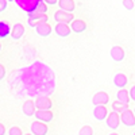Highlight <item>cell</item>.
Wrapping results in <instances>:
<instances>
[{"instance_id": "35", "label": "cell", "mask_w": 135, "mask_h": 135, "mask_svg": "<svg viewBox=\"0 0 135 135\" xmlns=\"http://www.w3.org/2000/svg\"><path fill=\"white\" fill-rule=\"evenodd\" d=\"M132 135H135V131H134V132H132Z\"/></svg>"}, {"instance_id": "29", "label": "cell", "mask_w": 135, "mask_h": 135, "mask_svg": "<svg viewBox=\"0 0 135 135\" xmlns=\"http://www.w3.org/2000/svg\"><path fill=\"white\" fill-rule=\"evenodd\" d=\"M0 135H6V128L2 123H0Z\"/></svg>"}, {"instance_id": "26", "label": "cell", "mask_w": 135, "mask_h": 135, "mask_svg": "<svg viewBox=\"0 0 135 135\" xmlns=\"http://www.w3.org/2000/svg\"><path fill=\"white\" fill-rule=\"evenodd\" d=\"M128 93H130V99L135 103V85H132V86H131V89L128 91Z\"/></svg>"}, {"instance_id": "23", "label": "cell", "mask_w": 135, "mask_h": 135, "mask_svg": "<svg viewBox=\"0 0 135 135\" xmlns=\"http://www.w3.org/2000/svg\"><path fill=\"white\" fill-rule=\"evenodd\" d=\"M123 7H124L127 11H132L134 7H135L134 0H123Z\"/></svg>"}, {"instance_id": "12", "label": "cell", "mask_w": 135, "mask_h": 135, "mask_svg": "<svg viewBox=\"0 0 135 135\" xmlns=\"http://www.w3.org/2000/svg\"><path fill=\"white\" fill-rule=\"evenodd\" d=\"M54 32L57 34V35L60 37V38H66V37H69L70 35V27H69V25H64V23H57L54 26Z\"/></svg>"}, {"instance_id": "30", "label": "cell", "mask_w": 135, "mask_h": 135, "mask_svg": "<svg viewBox=\"0 0 135 135\" xmlns=\"http://www.w3.org/2000/svg\"><path fill=\"white\" fill-rule=\"evenodd\" d=\"M109 135H119V134H118V132H111Z\"/></svg>"}, {"instance_id": "22", "label": "cell", "mask_w": 135, "mask_h": 135, "mask_svg": "<svg viewBox=\"0 0 135 135\" xmlns=\"http://www.w3.org/2000/svg\"><path fill=\"white\" fill-rule=\"evenodd\" d=\"M78 135H93V128L91 126H83L78 131Z\"/></svg>"}, {"instance_id": "15", "label": "cell", "mask_w": 135, "mask_h": 135, "mask_svg": "<svg viewBox=\"0 0 135 135\" xmlns=\"http://www.w3.org/2000/svg\"><path fill=\"white\" fill-rule=\"evenodd\" d=\"M70 30H72V32L81 34V32H84L86 30V23L83 19H74L70 23Z\"/></svg>"}, {"instance_id": "9", "label": "cell", "mask_w": 135, "mask_h": 135, "mask_svg": "<svg viewBox=\"0 0 135 135\" xmlns=\"http://www.w3.org/2000/svg\"><path fill=\"white\" fill-rule=\"evenodd\" d=\"M92 115L96 120L101 122V120H105L109 115V112H108V108L105 105H97L93 108V112H92Z\"/></svg>"}, {"instance_id": "20", "label": "cell", "mask_w": 135, "mask_h": 135, "mask_svg": "<svg viewBox=\"0 0 135 135\" xmlns=\"http://www.w3.org/2000/svg\"><path fill=\"white\" fill-rule=\"evenodd\" d=\"M130 93L128 91H126V89H119L118 93H116V101H119V103H123V104H128L130 103Z\"/></svg>"}, {"instance_id": "1", "label": "cell", "mask_w": 135, "mask_h": 135, "mask_svg": "<svg viewBox=\"0 0 135 135\" xmlns=\"http://www.w3.org/2000/svg\"><path fill=\"white\" fill-rule=\"evenodd\" d=\"M42 2H43V0H15L16 6H18L22 11H25L27 15L35 12L37 8H38V6H39Z\"/></svg>"}, {"instance_id": "19", "label": "cell", "mask_w": 135, "mask_h": 135, "mask_svg": "<svg viewBox=\"0 0 135 135\" xmlns=\"http://www.w3.org/2000/svg\"><path fill=\"white\" fill-rule=\"evenodd\" d=\"M11 31H12V27L8 22H0V39H4L11 35Z\"/></svg>"}, {"instance_id": "16", "label": "cell", "mask_w": 135, "mask_h": 135, "mask_svg": "<svg viewBox=\"0 0 135 135\" xmlns=\"http://www.w3.org/2000/svg\"><path fill=\"white\" fill-rule=\"evenodd\" d=\"M127 83H128V78H127V76H126L124 73H116V74L114 76V85H115L116 88H119V89H126L124 86L127 85Z\"/></svg>"}, {"instance_id": "17", "label": "cell", "mask_w": 135, "mask_h": 135, "mask_svg": "<svg viewBox=\"0 0 135 135\" xmlns=\"http://www.w3.org/2000/svg\"><path fill=\"white\" fill-rule=\"evenodd\" d=\"M58 7H60L61 11L73 14V11L76 8V4H74V0H60V2H58Z\"/></svg>"}, {"instance_id": "33", "label": "cell", "mask_w": 135, "mask_h": 135, "mask_svg": "<svg viewBox=\"0 0 135 135\" xmlns=\"http://www.w3.org/2000/svg\"><path fill=\"white\" fill-rule=\"evenodd\" d=\"M134 115H135V108H134Z\"/></svg>"}, {"instance_id": "11", "label": "cell", "mask_w": 135, "mask_h": 135, "mask_svg": "<svg viewBox=\"0 0 135 135\" xmlns=\"http://www.w3.org/2000/svg\"><path fill=\"white\" fill-rule=\"evenodd\" d=\"M35 105L38 108V111H50L53 103H51V100L46 96H41L35 100Z\"/></svg>"}, {"instance_id": "7", "label": "cell", "mask_w": 135, "mask_h": 135, "mask_svg": "<svg viewBox=\"0 0 135 135\" xmlns=\"http://www.w3.org/2000/svg\"><path fill=\"white\" fill-rule=\"evenodd\" d=\"M109 55H111V58L114 60L115 62H122L123 60L126 58L124 49H123L122 46H112L111 50H109Z\"/></svg>"}, {"instance_id": "13", "label": "cell", "mask_w": 135, "mask_h": 135, "mask_svg": "<svg viewBox=\"0 0 135 135\" xmlns=\"http://www.w3.org/2000/svg\"><path fill=\"white\" fill-rule=\"evenodd\" d=\"M22 111H23V114L26 116H34L37 112V105H35V101L32 100H26L23 103V107H22Z\"/></svg>"}, {"instance_id": "28", "label": "cell", "mask_w": 135, "mask_h": 135, "mask_svg": "<svg viewBox=\"0 0 135 135\" xmlns=\"http://www.w3.org/2000/svg\"><path fill=\"white\" fill-rule=\"evenodd\" d=\"M45 3H46L47 6H54V4H58L60 0H43Z\"/></svg>"}, {"instance_id": "3", "label": "cell", "mask_w": 135, "mask_h": 135, "mask_svg": "<svg viewBox=\"0 0 135 135\" xmlns=\"http://www.w3.org/2000/svg\"><path fill=\"white\" fill-rule=\"evenodd\" d=\"M54 20L57 22V23H64V25H70L72 22L74 20V16L73 14H69V12H65V11H55L54 12Z\"/></svg>"}, {"instance_id": "8", "label": "cell", "mask_w": 135, "mask_h": 135, "mask_svg": "<svg viewBox=\"0 0 135 135\" xmlns=\"http://www.w3.org/2000/svg\"><path fill=\"white\" fill-rule=\"evenodd\" d=\"M108 101H109L108 93H107V92H103V91L95 93L93 97H92V104H93L95 107H97V105H107Z\"/></svg>"}, {"instance_id": "27", "label": "cell", "mask_w": 135, "mask_h": 135, "mask_svg": "<svg viewBox=\"0 0 135 135\" xmlns=\"http://www.w3.org/2000/svg\"><path fill=\"white\" fill-rule=\"evenodd\" d=\"M4 77H6V68H4V65L0 64V81H2Z\"/></svg>"}, {"instance_id": "6", "label": "cell", "mask_w": 135, "mask_h": 135, "mask_svg": "<svg viewBox=\"0 0 135 135\" xmlns=\"http://www.w3.org/2000/svg\"><path fill=\"white\" fill-rule=\"evenodd\" d=\"M120 122L126 127H135V115H134V111L127 109V111L123 112V114H120Z\"/></svg>"}, {"instance_id": "2", "label": "cell", "mask_w": 135, "mask_h": 135, "mask_svg": "<svg viewBox=\"0 0 135 135\" xmlns=\"http://www.w3.org/2000/svg\"><path fill=\"white\" fill-rule=\"evenodd\" d=\"M46 22H49L47 14H37V12H34V14H30V15H28L27 23H28L30 27H34V28H35L38 25L46 23Z\"/></svg>"}, {"instance_id": "24", "label": "cell", "mask_w": 135, "mask_h": 135, "mask_svg": "<svg viewBox=\"0 0 135 135\" xmlns=\"http://www.w3.org/2000/svg\"><path fill=\"white\" fill-rule=\"evenodd\" d=\"M8 135H23V132H22V130L19 127L14 126V127H11L8 130Z\"/></svg>"}, {"instance_id": "32", "label": "cell", "mask_w": 135, "mask_h": 135, "mask_svg": "<svg viewBox=\"0 0 135 135\" xmlns=\"http://www.w3.org/2000/svg\"><path fill=\"white\" fill-rule=\"evenodd\" d=\"M0 51H2V45H0Z\"/></svg>"}, {"instance_id": "14", "label": "cell", "mask_w": 135, "mask_h": 135, "mask_svg": "<svg viewBox=\"0 0 135 135\" xmlns=\"http://www.w3.org/2000/svg\"><path fill=\"white\" fill-rule=\"evenodd\" d=\"M35 118L38 119V122H42V123H50L53 122L54 119V115L51 111H37L35 112Z\"/></svg>"}, {"instance_id": "10", "label": "cell", "mask_w": 135, "mask_h": 135, "mask_svg": "<svg viewBox=\"0 0 135 135\" xmlns=\"http://www.w3.org/2000/svg\"><path fill=\"white\" fill-rule=\"evenodd\" d=\"M51 32H53V27L47 23H41L35 27V34L42 38H46V37H50L51 35Z\"/></svg>"}, {"instance_id": "21", "label": "cell", "mask_w": 135, "mask_h": 135, "mask_svg": "<svg viewBox=\"0 0 135 135\" xmlns=\"http://www.w3.org/2000/svg\"><path fill=\"white\" fill-rule=\"evenodd\" d=\"M111 108H112V111H114V112H118V114H123L124 111L128 109V104H123V103H119V101H114Z\"/></svg>"}, {"instance_id": "18", "label": "cell", "mask_w": 135, "mask_h": 135, "mask_svg": "<svg viewBox=\"0 0 135 135\" xmlns=\"http://www.w3.org/2000/svg\"><path fill=\"white\" fill-rule=\"evenodd\" d=\"M25 35V27L22 23H16L12 26V31H11V37L14 41H19L22 37Z\"/></svg>"}, {"instance_id": "31", "label": "cell", "mask_w": 135, "mask_h": 135, "mask_svg": "<svg viewBox=\"0 0 135 135\" xmlns=\"http://www.w3.org/2000/svg\"><path fill=\"white\" fill-rule=\"evenodd\" d=\"M7 2H15V0H7Z\"/></svg>"}, {"instance_id": "25", "label": "cell", "mask_w": 135, "mask_h": 135, "mask_svg": "<svg viewBox=\"0 0 135 135\" xmlns=\"http://www.w3.org/2000/svg\"><path fill=\"white\" fill-rule=\"evenodd\" d=\"M7 6H8L7 0H0V14L4 12V11L7 9Z\"/></svg>"}, {"instance_id": "36", "label": "cell", "mask_w": 135, "mask_h": 135, "mask_svg": "<svg viewBox=\"0 0 135 135\" xmlns=\"http://www.w3.org/2000/svg\"><path fill=\"white\" fill-rule=\"evenodd\" d=\"M134 3H135V0H134Z\"/></svg>"}, {"instance_id": "34", "label": "cell", "mask_w": 135, "mask_h": 135, "mask_svg": "<svg viewBox=\"0 0 135 135\" xmlns=\"http://www.w3.org/2000/svg\"><path fill=\"white\" fill-rule=\"evenodd\" d=\"M26 135H32V134H26Z\"/></svg>"}, {"instance_id": "4", "label": "cell", "mask_w": 135, "mask_h": 135, "mask_svg": "<svg viewBox=\"0 0 135 135\" xmlns=\"http://www.w3.org/2000/svg\"><path fill=\"white\" fill-rule=\"evenodd\" d=\"M30 130H31L32 135H47V131H49L47 126L45 124V123H42V122H38V120L31 123Z\"/></svg>"}, {"instance_id": "5", "label": "cell", "mask_w": 135, "mask_h": 135, "mask_svg": "<svg viewBox=\"0 0 135 135\" xmlns=\"http://www.w3.org/2000/svg\"><path fill=\"white\" fill-rule=\"evenodd\" d=\"M105 123H107V127L111 128V130H118L119 124H120V114H118V112H109L108 118L105 119Z\"/></svg>"}]
</instances>
